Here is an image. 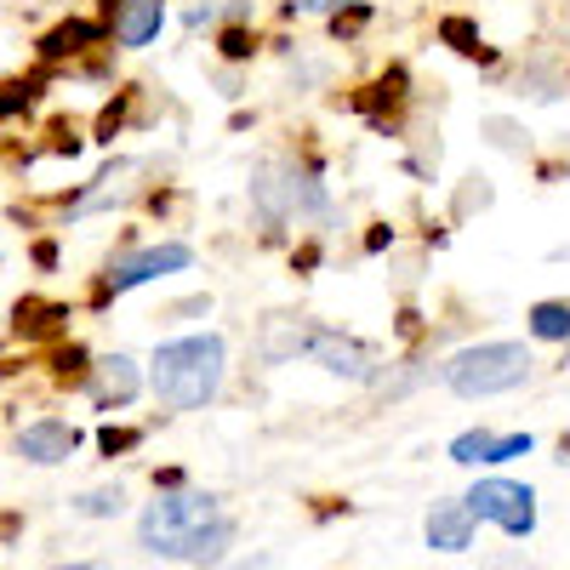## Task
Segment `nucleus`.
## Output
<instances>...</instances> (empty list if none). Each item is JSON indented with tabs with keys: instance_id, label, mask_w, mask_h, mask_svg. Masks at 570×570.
Instances as JSON below:
<instances>
[{
	"instance_id": "obj_5",
	"label": "nucleus",
	"mask_w": 570,
	"mask_h": 570,
	"mask_svg": "<svg viewBox=\"0 0 570 570\" xmlns=\"http://www.w3.org/2000/svg\"><path fill=\"white\" fill-rule=\"evenodd\" d=\"M468 508L491 519V525H502L508 537H531L537 531V491L519 485V480H480L468 491Z\"/></svg>"
},
{
	"instance_id": "obj_1",
	"label": "nucleus",
	"mask_w": 570,
	"mask_h": 570,
	"mask_svg": "<svg viewBox=\"0 0 570 570\" xmlns=\"http://www.w3.org/2000/svg\"><path fill=\"white\" fill-rule=\"evenodd\" d=\"M149 389L166 411H206L223 389V337L206 331V337L160 343L149 365Z\"/></svg>"
},
{
	"instance_id": "obj_3",
	"label": "nucleus",
	"mask_w": 570,
	"mask_h": 570,
	"mask_svg": "<svg viewBox=\"0 0 570 570\" xmlns=\"http://www.w3.org/2000/svg\"><path fill=\"white\" fill-rule=\"evenodd\" d=\"M252 200L268 223H303V217H331L325 188L314 183V171L292 166V160H263L252 171Z\"/></svg>"
},
{
	"instance_id": "obj_12",
	"label": "nucleus",
	"mask_w": 570,
	"mask_h": 570,
	"mask_svg": "<svg viewBox=\"0 0 570 570\" xmlns=\"http://www.w3.org/2000/svg\"><path fill=\"white\" fill-rule=\"evenodd\" d=\"M166 23L160 0H120V18H115V40L120 46H149Z\"/></svg>"
},
{
	"instance_id": "obj_20",
	"label": "nucleus",
	"mask_w": 570,
	"mask_h": 570,
	"mask_svg": "<svg viewBox=\"0 0 570 570\" xmlns=\"http://www.w3.org/2000/svg\"><path fill=\"white\" fill-rule=\"evenodd\" d=\"M223 58H234V63L252 58V35H246V29H228V35H223Z\"/></svg>"
},
{
	"instance_id": "obj_8",
	"label": "nucleus",
	"mask_w": 570,
	"mask_h": 570,
	"mask_svg": "<svg viewBox=\"0 0 570 570\" xmlns=\"http://www.w3.org/2000/svg\"><path fill=\"white\" fill-rule=\"evenodd\" d=\"M473 525H480V513L468 508V497L462 502H440L434 513H428V548L434 553H462L473 542Z\"/></svg>"
},
{
	"instance_id": "obj_7",
	"label": "nucleus",
	"mask_w": 570,
	"mask_h": 570,
	"mask_svg": "<svg viewBox=\"0 0 570 570\" xmlns=\"http://www.w3.org/2000/svg\"><path fill=\"white\" fill-rule=\"evenodd\" d=\"M188 263H195V252H188L183 240H171V246H149V252L126 257V263L109 274V285H115V292H131V285H149V279L177 274V268H188Z\"/></svg>"
},
{
	"instance_id": "obj_22",
	"label": "nucleus",
	"mask_w": 570,
	"mask_h": 570,
	"mask_svg": "<svg viewBox=\"0 0 570 570\" xmlns=\"http://www.w3.org/2000/svg\"><path fill=\"white\" fill-rule=\"evenodd\" d=\"M354 0H292V12H343Z\"/></svg>"
},
{
	"instance_id": "obj_15",
	"label": "nucleus",
	"mask_w": 570,
	"mask_h": 570,
	"mask_svg": "<svg viewBox=\"0 0 570 570\" xmlns=\"http://www.w3.org/2000/svg\"><path fill=\"white\" fill-rule=\"evenodd\" d=\"M246 18V0H188L183 7V23L188 29H200V23H217V18Z\"/></svg>"
},
{
	"instance_id": "obj_19",
	"label": "nucleus",
	"mask_w": 570,
	"mask_h": 570,
	"mask_svg": "<svg viewBox=\"0 0 570 570\" xmlns=\"http://www.w3.org/2000/svg\"><path fill=\"white\" fill-rule=\"evenodd\" d=\"M531 434H508V440H491V451H485V462H513V456H531Z\"/></svg>"
},
{
	"instance_id": "obj_13",
	"label": "nucleus",
	"mask_w": 570,
	"mask_h": 570,
	"mask_svg": "<svg viewBox=\"0 0 570 570\" xmlns=\"http://www.w3.org/2000/svg\"><path fill=\"white\" fill-rule=\"evenodd\" d=\"M86 40H98V23H80V18H75V23H58L52 35L40 40V58H52V63H58V58H75Z\"/></svg>"
},
{
	"instance_id": "obj_10",
	"label": "nucleus",
	"mask_w": 570,
	"mask_h": 570,
	"mask_svg": "<svg viewBox=\"0 0 570 570\" xmlns=\"http://www.w3.org/2000/svg\"><path fill=\"white\" fill-rule=\"evenodd\" d=\"M137 389H142V376H137V365H131L126 354H109V360L91 365V400H98L104 411L137 400Z\"/></svg>"
},
{
	"instance_id": "obj_14",
	"label": "nucleus",
	"mask_w": 570,
	"mask_h": 570,
	"mask_svg": "<svg viewBox=\"0 0 570 570\" xmlns=\"http://www.w3.org/2000/svg\"><path fill=\"white\" fill-rule=\"evenodd\" d=\"M531 337H542V343H570V303H537V308H531Z\"/></svg>"
},
{
	"instance_id": "obj_11",
	"label": "nucleus",
	"mask_w": 570,
	"mask_h": 570,
	"mask_svg": "<svg viewBox=\"0 0 570 570\" xmlns=\"http://www.w3.org/2000/svg\"><path fill=\"white\" fill-rule=\"evenodd\" d=\"M228 542H234V525L217 513V519H206V525H195L188 537H177L166 559H183V564H212V559H223V553H228Z\"/></svg>"
},
{
	"instance_id": "obj_9",
	"label": "nucleus",
	"mask_w": 570,
	"mask_h": 570,
	"mask_svg": "<svg viewBox=\"0 0 570 570\" xmlns=\"http://www.w3.org/2000/svg\"><path fill=\"white\" fill-rule=\"evenodd\" d=\"M69 451H75V428L69 422H29L23 434H18V456L23 462H40V468L69 462Z\"/></svg>"
},
{
	"instance_id": "obj_17",
	"label": "nucleus",
	"mask_w": 570,
	"mask_h": 570,
	"mask_svg": "<svg viewBox=\"0 0 570 570\" xmlns=\"http://www.w3.org/2000/svg\"><path fill=\"white\" fill-rule=\"evenodd\" d=\"M485 451H491V434H485V428H468V434H456L451 440V462H485Z\"/></svg>"
},
{
	"instance_id": "obj_18",
	"label": "nucleus",
	"mask_w": 570,
	"mask_h": 570,
	"mask_svg": "<svg viewBox=\"0 0 570 570\" xmlns=\"http://www.w3.org/2000/svg\"><path fill=\"white\" fill-rule=\"evenodd\" d=\"M75 508H80L86 519H109V513H120V508H126V491H120V485H115V491H86Z\"/></svg>"
},
{
	"instance_id": "obj_16",
	"label": "nucleus",
	"mask_w": 570,
	"mask_h": 570,
	"mask_svg": "<svg viewBox=\"0 0 570 570\" xmlns=\"http://www.w3.org/2000/svg\"><path fill=\"white\" fill-rule=\"evenodd\" d=\"M440 35H445V40L456 46V52H473V58H491L485 46H480V29H473L468 18H445V23H440Z\"/></svg>"
},
{
	"instance_id": "obj_2",
	"label": "nucleus",
	"mask_w": 570,
	"mask_h": 570,
	"mask_svg": "<svg viewBox=\"0 0 570 570\" xmlns=\"http://www.w3.org/2000/svg\"><path fill=\"white\" fill-rule=\"evenodd\" d=\"M531 376V348L525 343H480V348H462L445 365V389L462 400H491L508 394Z\"/></svg>"
},
{
	"instance_id": "obj_21",
	"label": "nucleus",
	"mask_w": 570,
	"mask_h": 570,
	"mask_svg": "<svg viewBox=\"0 0 570 570\" xmlns=\"http://www.w3.org/2000/svg\"><path fill=\"white\" fill-rule=\"evenodd\" d=\"M131 440H137V434H126V428H104V434H98V445H104L109 456H115V451H126Z\"/></svg>"
},
{
	"instance_id": "obj_4",
	"label": "nucleus",
	"mask_w": 570,
	"mask_h": 570,
	"mask_svg": "<svg viewBox=\"0 0 570 570\" xmlns=\"http://www.w3.org/2000/svg\"><path fill=\"white\" fill-rule=\"evenodd\" d=\"M206 519H217V497H206V491H160L137 519V548L166 559L171 542L188 537L195 525H206Z\"/></svg>"
},
{
	"instance_id": "obj_6",
	"label": "nucleus",
	"mask_w": 570,
	"mask_h": 570,
	"mask_svg": "<svg viewBox=\"0 0 570 570\" xmlns=\"http://www.w3.org/2000/svg\"><path fill=\"white\" fill-rule=\"evenodd\" d=\"M331 376H348V383H371L376 376V354L354 337H337V331H314V348H308Z\"/></svg>"
},
{
	"instance_id": "obj_23",
	"label": "nucleus",
	"mask_w": 570,
	"mask_h": 570,
	"mask_svg": "<svg viewBox=\"0 0 570 570\" xmlns=\"http://www.w3.org/2000/svg\"><path fill=\"white\" fill-rule=\"evenodd\" d=\"M564 462H570V456H564Z\"/></svg>"
}]
</instances>
